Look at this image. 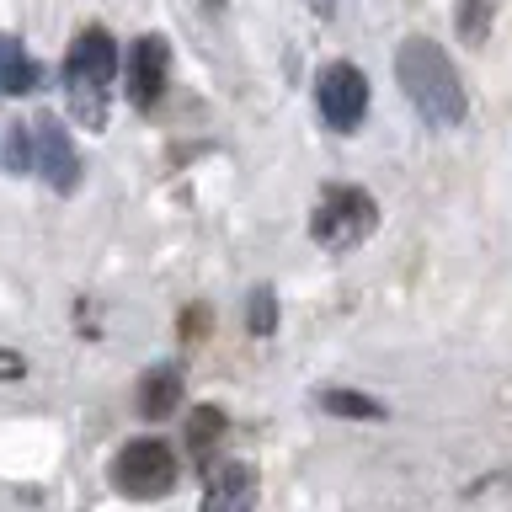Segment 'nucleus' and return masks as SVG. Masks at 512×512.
I'll return each instance as SVG.
<instances>
[{
  "mask_svg": "<svg viewBox=\"0 0 512 512\" xmlns=\"http://www.w3.org/2000/svg\"><path fill=\"white\" fill-rule=\"evenodd\" d=\"M395 80L406 91V102L422 112L432 128H459L464 112H470V96H464V80L454 70V59L443 54V43L432 38H406L395 48Z\"/></svg>",
  "mask_w": 512,
  "mask_h": 512,
  "instance_id": "nucleus-1",
  "label": "nucleus"
},
{
  "mask_svg": "<svg viewBox=\"0 0 512 512\" xmlns=\"http://www.w3.org/2000/svg\"><path fill=\"white\" fill-rule=\"evenodd\" d=\"M118 80V43L107 27H80L70 54H64V96L80 128L102 134L107 128V91Z\"/></svg>",
  "mask_w": 512,
  "mask_h": 512,
  "instance_id": "nucleus-2",
  "label": "nucleus"
},
{
  "mask_svg": "<svg viewBox=\"0 0 512 512\" xmlns=\"http://www.w3.org/2000/svg\"><path fill=\"white\" fill-rule=\"evenodd\" d=\"M374 224H379V203L368 198L363 187H326L315 203L310 235L326 251H347V246H358V240L374 235Z\"/></svg>",
  "mask_w": 512,
  "mask_h": 512,
  "instance_id": "nucleus-3",
  "label": "nucleus"
},
{
  "mask_svg": "<svg viewBox=\"0 0 512 512\" xmlns=\"http://www.w3.org/2000/svg\"><path fill=\"white\" fill-rule=\"evenodd\" d=\"M176 475H182V464H176L171 443H160V438H134V443L118 448V459H112V486L123 496H139V502L166 496L176 486Z\"/></svg>",
  "mask_w": 512,
  "mask_h": 512,
  "instance_id": "nucleus-4",
  "label": "nucleus"
},
{
  "mask_svg": "<svg viewBox=\"0 0 512 512\" xmlns=\"http://www.w3.org/2000/svg\"><path fill=\"white\" fill-rule=\"evenodd\" d=\"M315 102L320 118L336 134H358V123L368 118V75L352 59H331L326 70L315 75Z\"/></svg>",
  "mask_w": 512,
  "mask_h": 512,
  "instance_id": "nucleus-5",
  "label": "nucleus"
},
{
  "mask_svg": "<svg viewBox=\"0 0 512 512\" xmlns=\"http://www.w3.org/2000/svg\"><path fill=\"white\" fill-rule=\"evenodd\" d=\"M32 171H38L59 198H70V192L80 187V176H86L70 128H64L54 112H38V118H32Z\"/></svg>",
  "mask_w": 512,
  "mask_h": 512,
  "instance_id": "nucleus-6",
  "label": "nucleus"
},
{
  "mask_svg": "<svg viewBox=\"0 0 512 512\" xmlns=\"http://www.w3.org/2000/svg\"><path fill=\"white\" fill-rule=\"evenodd\" d=\"M166 80H171V43L160 32H144V38L128 43V102L155 107Z\"/></svg>",
  "mask_w": 512,
  "mask_h": 512,
  "instance_id": "nucleus-7",
  "label": "nucleus"
},
{
  "mask_svg": "<svg viewBox=\"0 0 512 512\" xmlns=\"http://www.w3.org/2000/svg\"><path fill=\"white\" fill-rule=\"evenodd\" d=\"M134 406H139V416L144 422H166V416L182 406V374H176L171 363H160V368H150V374L139 379V395H134Z\"/></svg>",
  "mask_w": 512,
  "mask_h": 512,
  "instance_id": "nucleus-8",
  "label": "nucleus"
},
{
  "mask_svg": "<svg viewBox=\"0 0 512 512\" xmlns=\"http://www.w3.org/2000/svg\"><path fill=\"white\" fill-rule=\"evenodd\" d=\"M38 86H43V64L22 48V38L0 32V91H6V96H27Z\"/></svg>",
  "mask_w": 512,
  "mask_h": 512,
  "instance_id": "nucleus-9",
  "label": "nucleus"
},
{
  "mask_svg": "<svg viewBox=\"0 0 512 512\" xmlns=\"http://www.w3.org/2000/svg\"><path fill=\"white\" fill-rule=\"evenodd\" d=\"M256 496V470L251 464H219L214 470V480H208V491H203V502L214 507V512H224V507H246Z\"/></svg>",
  "mask_w": 512,
  "mask_h": 512,
  "instance_id": "nucleus-10",
  "label": "nucleus"
},
{
  "mask_svg": "<svg viewBox=\"0 0 512 512\" xmlns=\"http://www.w3.org/2000/svg\"><path fill=\"white\" fill-rule=\"evenodd\" d=\"M315 406L326 411V416H342V422H379V416H384L379 400H368L358 390H320Z\"/></svg>",
  "mask_w": 512,
  "mask_h": 512,
  "instance_id": "nucleus-11",
  "label": "nucleus"
},
{
  "mask_svg": "<svg viewBox=\"0 0 512 512\" xmlns=\"http://www.w3.org/2000/svg\"><path fill=\"white\" fill-rule=\"evenodd\" d=\"M224 427H230V416H224L219 406H192V416H187V448L198 459H208V448L224 438Z\"/></svg>",
  "mask_w": 512,
  "mask_h": 512,
  "instance_id": "nucleus-12",
  "label": "nucleus"
},
{
  "mask_svg": "<svg viewBox=\"0 0 512 512\" xmlns=\"http://www.w3.org/2000/svg\"><path fill=\"white\" fill-rule=\"evenodd\" d=\"M0 166H6L11 176L32 171V123H22V118L6 123V134H0Z\"/></svg>",
  "mask_w": 512,
  "mask_h": 512,
  "instance_id": "nucleus-13",
  "label": "nucleus"
},
{
  "mask_svg": "<svg viewBox=\"0 0 512 512\" xmlns=\"http://www.w3.org/2000/svg\"><path fill=\"white\" fill-rule=\"evenodd\" d=\"M246 326H251V336H272V331H278V294H272V283L251 288V299H246Z\"/></svg>",
  "mask_w": 512,
  "mask_h": 512,
  "instance_id": "nucleus-14",
  "label": "nucleus"
},
{
  "mask_svg": "<svg viewBox=\"0 0 512 512\" xmlns=\"http://www.w3.org/2000/svg\"><path fill=\"white\" fill-rule=\"evenodd\" d=\"M454 22H459V38H464V43H486V27H491V0H464Z\"/></svg>",
  "mask_w": 512,
  "mask_h": 512,
  "instance_id": "nucleus-15",
  "label": "nucleus"
},
{
  "mask_svg": "<svg viewBox=\"0 0 512 512\" xmlns=\"http://www.w3.org/2000/svg\"><path fill=\"white\" fill-rule=\"evenodd\" d=\"M0 374H22V358H16V352H0Z\"/></svg>",
  "mask_w": 512,
  "mask_h": 512,
  "instance_id": "nucleus-16",
  "label": "nucleus"
},
{
  "mask_svg": "<svg viewBox=\"0 0 512 512\" xmlns=\"http://www.w3.org/2000/svg\"><path fill=\"white\" fill-rule=\"evenodd\" d=\"M203 6H208V11H219V6H224V0H203Z\"/></svg>",
  "mask_w": 512,
  "mask_h": 512,
  "instance_id": "nucleus-17",
  "label": "nucleus"
}]
</instances>
